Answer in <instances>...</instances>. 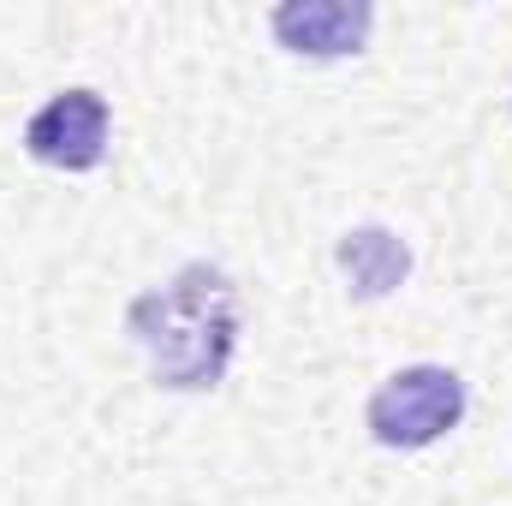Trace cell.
<instances>
[{"mask_svg":"<svg viewBox=\"0 0 512 506\" xmlns=\"http://www.w3.org/2000/svg\"><path fill=\"white\" fill-rule=\"evenodd\" d=\"M126 328L149 352L161 387H215L239 346V292L221 268L191 262L173 274V286L143 292L131 304Z\"/></svg>","mask_w":512,"mask_h":506,"instance_id":"cell-1","label":"cell"},{"mask_svg":"<svg viewBox=\"0 0 512 506\" xmlns=\"http://www.w3.org/2000/svg\"><path fill=\"white\" fill-rule=\"evenodd\" d=\"M459 417H465V381L453 370H435V364L387 376L370 399V435L382 447H429Z\"/></svg>","mask_w":512,"mask_h":506,"instance_id":"cell-2","label":"cell"},{"mask_svg":"<svg viewBox=\"0 0 512 506\" xmlns=\"http://www.w3.org/2000/svg\"><path fill=\"white\" fill-rule=\"evenodd\" d=\"M24 149L48 167H66V173H84L102 161L108 149V102L96 90H66L54 96L48 108H36V120L24 126Z\"/></svg>","mask_w":512,"mask_h":506,"instance_id":"cell-3","label":"cell"},{"mask_svg":"<svg viewBox=\"0 0 512 506\" xmlns=\"http://www.w3.org/2000/svg\"><path fill=\"white\" fill-rule=\"evenodd\" d=\"M376 12L364 0H292L274 12V36L292 48V54H310V60H340V54H358L364 36H370Z\"/></svg>","mask_w":512,"mask_h":506,"instance_id":"cell-4","label":"cell"},{"mask_svg":"<svg viewBox=\"0 0 512 506\" xmlns=\"http://www.w3.org/2000/svg\"><path fill=\"white\" fill-rule=\"evenodd\" d=\"M340 268L352 274V286H358L364 298H382V292H393V286L405 280L411 251H405L393 233H382V227H358V233L340 239Z\"/></svg>","mask_w":512,"mask_h":506,"instance_id":"cell-5","label":"cell"}]
</instances>
